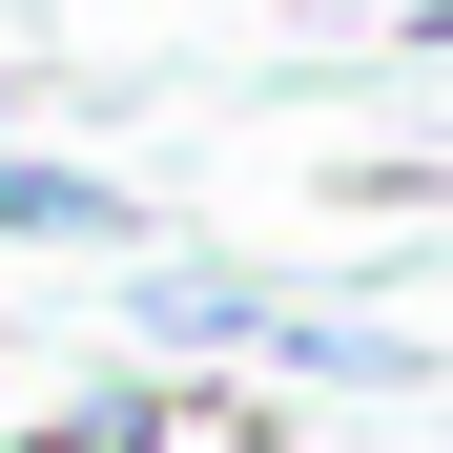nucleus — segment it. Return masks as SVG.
Returning a JSON list of instances; mask_svg holds the SVG:
<instances>
[{
    "label": "nucleus",
    "instance_id": "obj_1",
    "mask_svg": "<svg viewBox=\"0 0 453 453\" xmlns=\"http://www.w3.org/2000/svg\"><path fill=\"white\" fill-rule=\"evenodd\" d=\"M0 248H144V206L104 165H0Z\"/></svg>",
    "mask_w": 453,
    "mask_h": 453
},
{
    "label": "nucleus",
    "instance_id": "obj_2",
    "mask_svg": "<svg viewBox=\"0 0 453 453\" xmlns=\"http://www.w3.org/2000/svg\"><path fill=\"white\" fill-rule=\"evenodd\" d=\"M165 433V371H104V392H62V412H21L0 453H144Z\"/></svg>",
    "mask_w": 453,
    "mask_h": 453
},
{
    "label": "nucleus",
    "instance_id": "obj_3",
    "mask_svg": "<svg viewBox=\"0 0 453 453\" xmlns=\"http://www.w3.org/2000/svg\"><path fill=\"white\" fill-rule=\"evenodd\" d=\"M144 453H288V433H268L248 392H165V433H144Z\"/></svg>",
    "mask_w": 453,
    "mask_h": 453
},
{
    "label": "nucleus",
    "instance_id": "obj_4",
    "mask_svg": "<svg viewBox=\"0 0 453 453\" xmlns=\"http://www.w3.org/2000/svg\"><path fill=\"white\" fill-rule=\"evenodd\" d=\"M412 42H433V62H453V0H433V21H412Z\"/></svg>",
    "mask_w": 453,
    "mask_h": 453
}]
</instances>
